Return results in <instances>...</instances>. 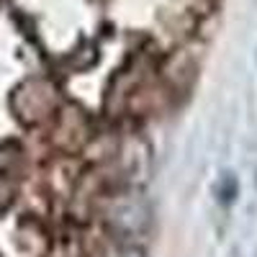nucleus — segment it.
I'll return each mask as SVG.
<instances>
[]
</instances>
